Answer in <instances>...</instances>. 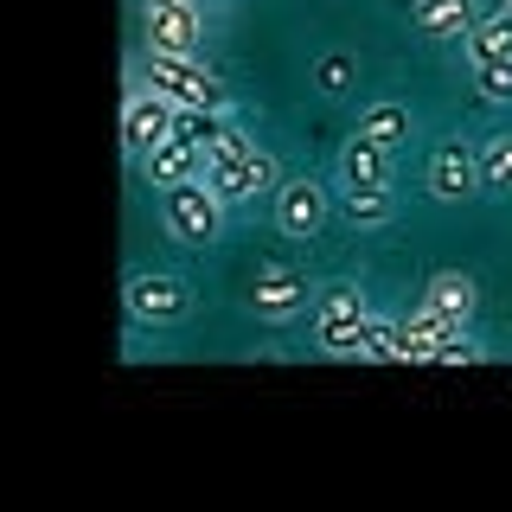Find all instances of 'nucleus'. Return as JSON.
I'll return each instance as SVG.
<instances>
[{"label":"nucleus","instance_id":"obj_16","mask_svg":"<svg viewBox=\"0 0 512 512\" xmlns=\"http://www.w3.org/2000/svg\"><path fill=\"white\" fill-rule=\"evenodd\" d=\"M340 212L359 224V231H378V224L397 218V205H391V186H346V205H340Z\"/></svg>","mask_w":512,"mask_h":512},{"label":"nucleus","instance_id":"obj_4","mask_svg":"<svg viewBox=\"0 0 512 512\" xmlns=\"http://www.w3.org/2000/svg\"><path fill=\"white\" fill-rule=\"evenodd\" d=\"M122 308L135 327H180V320L199 308V295H192L186 276H173V269H141V276H128L122 288Z\"/></svg>","mask_w":512,"mask_h":512},{"label":"nucleus","instance_id":"obj_9","mask_svg":"<svg viewBox=\"0 0 512 512\" xmlns=\"http://www.w3.org/2000/svg\"><path fill=\"white\" fill-rule=\"evenodd\" d=\"M423 186L436 192L442 205H468L480 186V148H468V141H442L436 154H429V173H423Z\"/></svg>","mask_w":512,"mask_h":512},{"label":"nucleus","instance_id":"obj_3","mask_svg":"<svg viewBox=\"0 0 512 512\" xmlns=\"http://www.w3.org/2000/svg\"><path fill=\"white\" fill-rule=\"evenodd\" d=\"M224 218H231V205H224V192L205 180V173L160 192V224H167L173 244H192V250L218 244V237H224Z\"/></svg>","mask_w":512,"mask_h":512},{"label":"nucleus","instance_id":"obj_1","mask_svg":"<svg viewBox=\"0 0 512 512\" xmlns=\"http://www.w3.org/2000/svg\"><path fill=\"white\" fill-rule=\"evenodd\" d=\"M205 180L224 192V205H250V199H276L282 167H276V154L256 148L244 128H231V135L205 154Z\"/></svg>","mask_w":512,"mask_h":512},{"label":"nucleus","instance_id":"obj_5","mask_svg":"<svg viewBox=\"0 0 512 512\" xmlns=\"http://www.w3.org/2000/svg\"><path fill=\"white\" fill-rule=\"evenodd\" d=\"M308 308H314V295H308V276H301L295 263H256L250 314L263 320V327H288V320H301Z\"/></svg>","mask_w":512,"mask_h":512},{"label":"nucleus","instance_id":"obj_8","mask_svg":"<svg viewBox=\"0 0 512 512\" xmlns=\"http://www.w3.org/2000/svg\"><path fill=\"white\" fill-rule=\"evenodd\" d=\"M269 212H276V231H282V237L308 244V237L320 231V224H327L333 199H327V186H320V180H308V173H295V180H282V186H276Z\"/></svg>","mask_w":512,"mask_h":512},{"label":"nucleus","instance_id":"obj_22","mask_svg":"<svg viewBox=\"0 0 512 512\" xmlns=\"http://www.w3.org/2000/svg\"><path fill=\"white\" fill-rule=\"evenodd\" d=\"M474 359H487V352H480V340H474L468 327H461L455 340H448V346L436 352V365H474Z\"/></svg>","mask_w":512,"mask_h":512},{"label":"nucleus","instance_id":"obj_10","mask_svg":"<svg viewBox=\"0 0 512 512\" xmlns=\"http://www.w3.org/2000/svg\"><path fill=\"white\" fill-rule=\"evenodd\" d=\"M410 26L423 32V39L461 45L480 26V7H474V0H410Z\"/></svg>","mask_w":512,"mask_h":512},{"label":"nucleus","instance_id":"obj_15","mask_svg":"<svg viewBox=\"0 0 512 512\" xmlns=\"http://www.w3.org/2000/svg\"><path fill=\"white\" fill-rule=\"evenodd\" d=\"M410 128H416V116H410V103H397V96H391V103H372V109L359 116V135L384 141L391 154H397V148L410 141Z\"/></svg>","mask_w":512,"mask_h":512},{"label":"nucleus","instance_id":"obj_20","mask_svg":"<svg viewBox=\"0 0 512 512\" xmlns=\"http://www.w3.org/2000/svg\"><path fill=\"white\" fill-rule=\"evenodd\" d=\"M468 84L480 103H512V64H468Z\"/></svg>","mask_w":512,"mask_h":512},{"label":"nucleus","instance_id":"obj_19","mask_svg":"<svg viewBox=\"0 0 512 512\" xmlns=\"http://www.w3.org/2000/svg\"><path fill=\"white\" fill-rule=\"evenodd\" d=\"M480 180H487V192H512V128L480 141Z\"/></svg>","mask_w":512,"mask_h":512},{"label":"nucleus","instance_id":"obj_2","mask_svg":"<svg viewBox=\"0 0 512 512\" xmlns=\"http://www.w3.org/2000/svg\"><path fill=\"white\" fill-rule=\"evenodd\" d=\"M128 84H141V90H160V96H173L180 109H231V90H224V77L199 58H173V52H148L141 58V71L128 77Z\"/></svg>","mask_w":512,"mask_h":512},{"label":"nucleus","instance_id":"obj_14","mask_svg":"<svg viewBox=\"0 0 512 512\" xmlns=\"http://www.w3.org/2000/svg\"><path fill=\"white\" fill-rule=\"evenodd\" d=\"M461 52H468V64H512V7L487 13V20L461 39Z\"/></svg>","mask_w":512,"mask_h":512},{"label":"nucleus","instance_id":"obj_13","mask_svg":"<svg viewBox=\"0 0 512 512\" xmlns=\"http://www.w3.org/2000/svg\"><path fill=\"white\" fill-rule=\"evenodd\" d=\"M423 308H436V314L468 327L474 308H480V288H474V276H461V269H436V276L423 282Z\"/></svg>","mask_w":512,"mask_h":512},{"label":"nucleus","instance_id":"obj_12","mask_svg":"<svg viewBox=\"0 0 512 512\" xmlns=\"http://www.w3.org/2000/svg\"><path fill=\"white\" fill-rule=\"evenodd\" d=\"M340 180L346 186H391V148L352 128L346 148H340Z\"/></svg>","mask_w":512,"mask_h":512},{"label":"nucleus","instance_id":"obj_7","mask_svg":"<svg viewBox=\"0 0 512 512\" xmlns=\"http://www.w3.org/2000/svg\"><path fill=\"white\" fill-rule=\"evenodd\" d=\"M173 128H180V103H173V96L128 84V103H122V148L128 154L135 160L154 154L160 141H173Z\"/></svg>","mask_w":512,"mask_h":512},{"label":"nucleus","instance_id":"obj_23","mask_svg":"<svg viewBox=\"0 0 512 512\" xmlns=\"http://www.w3.org/2000/svg\"><path fill=\"white\" fill-rule=\"evenodd\" d=\"M506 7H512V0H506Z\"/></svg>","mask_w":512,"mask_h":512},{"label":"nucleus","instance_id":"obj_17","mask_svg":"<svg viewBox=\"0 0 512 512\" xmlns=\"http://www.w3.org/2000/svg\"><path fill=\"white\" fill-rule=\"evenodd\" d=\"M180 141H192L199 154H212L224 135H231V116L224 109H180V128H173Z\"/></svg>","mask_w":512,"mask_h":512},{"label":"nucleus","instance_id":"obj_18","mask_svg":"<svg viewBox=\"0 0 512 512\" xmlns=\"http://www.w3.org/2000/svg\"><path fill=\"white\" fill-rule=\"evenodd\" d=\"M352 84H359V52H320L314 58V90L320 96H333V103H340Z\"/></svg>","mask_w":512,"mask_h":512},{"label":"nucleus","instance_id":"obj_6","mask_svg":"<svg viewBox=\"0 0 512 512\" xmlns=\"http://www.w3.org/2000/svg\"><path fill=\"white\" fill-rule=\"evenodd\" d=\"M141 32H148V52L199 58V45H205L199 0H141Z\"/></svg>","mask_w":512,"mask_h":512},{"label":"nucleus","instance_id":"obj_21","mask_svg":"<svg viewBox=\"0 0 512 512\" xmlns=\"http://www.w3.org/2000/svg\"><path fill=\"white\" fill-rule=\"evenodd\" d=\"M352 308H365V288L359 282H327L314 295V314H352Z\"/></svg>","mask_w":512,"mask_h":512},{"label":"nucleus","instance_id":"obj_11","mask_svg":"<svg viewBox=\"0 0 512 512\" xmlns=\"http://www.w3.org/2000/svg\"><path fill=\"white\" fill-rule=\"evenodd\" d=\"M135 167H141V180H148L154 192H167V186H180V180H199V173H205V154L192 148V141L173 135V141H160L154 154H141Z\"/></svg>","mask_w":512,"mask_h":512}]
</instances>
